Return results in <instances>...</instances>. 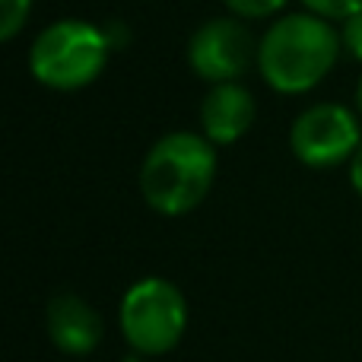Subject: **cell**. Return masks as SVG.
Instances as JSON below:
<instances>
[{
	"instance_id": "1",
	"label": "cell",
	"mask_w": 362,
	"mask_h": 362,
	"mask_svg": "<svg viewBox=\"0 0 362 362\" xmlns=\"http://www.w3.org/2000/svg\"><path fill=\"white\" fill-rule=\"evenodd\" d=\"M340 35L331 19L318 13L280 16L257 42V70L270 89L299 95L315 89L334 70L340 54Z\"/></svg>"
},
{
	"instance_id": "2",
	"label": "cell",
	"mask_w": 362,
	"mask_h": 362,
	"mask_svg": "<svg viewBox=\"0 0 362 362\" xmlns=\"http://www.w3.org/2000/svg\"><path fill=\"white\" fill-rule=\"evenodd\" d=\"M216 178L213 140L194 131H172L150 146L140 165V191L146 206L163 216H185L204 204Z\"/></svg>"
},
{
	"instance_id": "3",
	"label": "cell",
	"mask_w": 362,
	"mask_h": 362,
	"mask_svg": "<svg viewBox=\"0 0 362 362\" xmlns=\"http://www.w3.org/2000/svg\"><path fill=\"white\" fill-rule=\"evenodd\" d=\"M108 38L86 19H61L35 35L29 48V67L42 86L57 93L83 89L105 70Z\"/></svg>"
},
{
	"instance_id": "4",
	"label": "cell",
	"mask_w": 362,
	"mask_h": 362,
	"mask_svg": "<svg viewBox=\"0 0 362 362\" xmlns=\"http://www.w3.org/2000/svg\"><path fill=\"white\" fill-rule=\"evenodd\" d=\"M121 334L144 356H163L175 350L187 327V302L175 283L163 276H144L121 299Z\"/></svg>"
},
{
	"instance_id": "5",
	"label": "cell",
	"mask_w": 362,
	"mask_h": 362,
	"mask_svg": "<svg viewBox=\"0 0 362 362\" xmlns=\"http://www.w3.org/2000/svg\"><path fill=\"white\" fill-rule=\"evenodd\" d=\"M362 144L359 118L340 102H318L299 112L289 127V146L302 165L331 169L356 156Z\"/></svg>"
},
{
	"instance_id": "6",
	"label": "cell",
	"mask_w": 362,
	"mask_h": 362,
	"mask_svg": "<svg viewBox=\"0 0 362 362\" xmlns=\"http://www.w3.org/2000/svg\"><path fill=\"white\" fill-rule=\"evenodd\" d=\"M257 57L255 38L245 23L232 16H216L197 25L187 42V64L206 83H232Z\"/></svg>"
},
{
	"instance_id": "7",
	"label": "cell",
	"mask_w": 362,
	"mask_h": 362,
	"mask_svg": "<svg viewBox=\"0 0 362 362\" xmlns=\"http://www.w3.org/2000/svg\"><path fill=\"white\" fill-rule=\"evenodd\" d=\"M45 327L51 344L67 356H89L102 344V318L83 296L61 293L45 308Z\"/></svg>"
},
{
	"instance_id": "8",
	"label": "cell",
	"mask_w": 362,
	"mask_h": 362,
	"mask_svg": "<svg viewBox=\"0 0 362 362\" xmlns=\"http://www.w3.org/2000/svg\"><path fill=\"white\" fill-rule=\"evenodd\" d=\"M255 95L242 83H213L210 93L200 102V127L213 144H235L255 124Z\"/></svg>"
},
{
	"instance_id": "9",
	"label": "cell",
	"mask_w": 362,
	"mask_h": 362,
	"mask_svg": "<svg viewBox=\"0 0 362 362\" xmlns=\"http://www.w3.org/2000/svg\"><path fill=\"white\" fill-rule=\"evenodd\" d=\"M32 13V0H0V38L13 42Z\"/></svg>"
},
{
	"instance_id": "10",
	"label": "cell",
	"mask_w": 362,
	"mask_h": 362,
	"mask_svg": "<svg viewBox=\"0 0 362 362\" xmlns=\"http://www.w3.org/2000/svg\"><path fill=\"white\" fill-rule=\"evenodd\" d=\"M308 6V13H318L325 19H350L362 13V0H302Z\"/></svg>"
},
{
	"instance_id": "11",
	"label": "cell",
	"mask_w": 362,
	"mask_h": 362,
	"mask_svg": "<svg viewBox=\"0 0 362 362\" xmlns=\"http://www.w3.org/2000/svg\"><path fill=\"white\" fill-rule=\"evenodd\" d=\"M235 16L242 19H267L286 6V0H223Z\"/></svg>"
},
{
	"instance_id": "12",
	"label": "cell",
	"mask_w": 362,
	"mask_h": 362,
	"mask_svg": "<svg viewBox=\"0 0 362 362\" xmlns=\"http://www.w3.org/2000/svg\"><path fill=\"white\" fill-rule=\"evenodd\" d=\"M340 42H344V48L350 51L356 61H362V13H356V16H350L344 23V29H340Z\"/></svg>"
},
{
	"instance_id": "13",
	"label": "cell",
	"mask_w": 362,
	"mask_h": 362,
	"mask_svg": "<svg viewBox=\"0 0 362 362\" xmlns=\"http://www.w3.org/2000/svg\"><path fill=\"white\" fill-rule=\"evenodd\" d=\"M350 181H353V191L362 197V144H359L356 156L350 159Z\"/></svg>"
},
{
	"instance_id": "14",
	"label": "cell",
	"mask_w": 362,
	"mask_h": 362,
	"mask_svg": "<svg viewBox=\"0 0 362 362\" xmlns=\"http://www.w3.org/2000/svg\"><path fill=\"white\" fill-rule=\"evenodd\" d=\"M356 112L362 115V80H359V86H356Z\"/></svg>"
}]
</instances>
